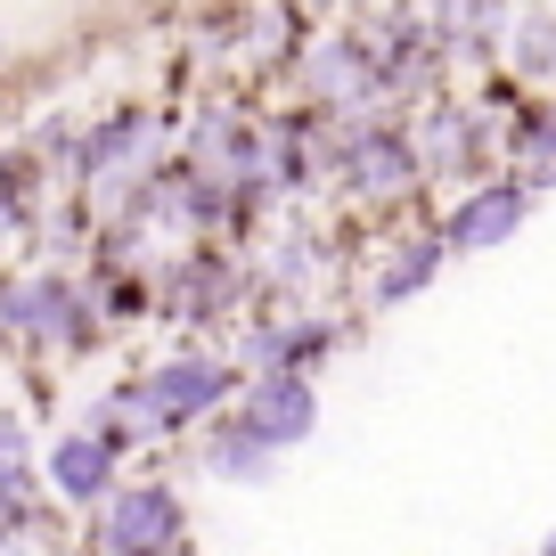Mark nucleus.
<instances>
[{
    "label": "nucleus",
    "instance_id": "obj_6",
    "mask_svg": "<svg viewBox=\"0 0 556 556\" xmlns=\"http://www.w3.org/2000/svg\"><path fill=\"white\" fill-rule=\"evenodd\" d=\"M344 173H352L361 197H393V189H409L417 156H409V139H401V131H361L344 148Z\"/></svg>",
    "mask_w": 556,
    "mask_h": 556
},
{
    "label": "nucleus",
    "instance_id": "obj_10",
    "mask_svg": "<svg viewBox=\"0 0 556 556\" xmlns=\"http://www.w3.org/2000/svg\"><path fill=\"white\" fill-rule=\"evenodd\" d=\"M17 475H25V426L0 417V483H17Z\"/></svg>",
    "mask_w": 556,
    "mask_h": 556
},
{
    "label": "nucleus",
    "instance_id": "obj_9",
    "mask_svg": "<svg viewBox=\"0 0 556 556\" xmlns=\"http://www.w3.org/2000/svg\"><path fill=\"white\" fill-rule=\"evenodd\" d=\"M434 270H442V245L426 238V245H409V254H401L393 270H384V287H377V295H384V303H401V295H417V287H426Z\"/></svg>",
    "mask_w": 556,
    "mask_h": 556
},
{
    "label": "nucleus",
    "instance_id": "obj_2",
    "mask_svg": "<svg viewBox=\"0 0 556 556\" xmlns=\"http://www.w3.org/2000/svg\"><path fill=\"white\" fill-rule=\"evenodd\" d=\"M106 556H173L189 540V516L164 483H131V491H106V516H99Z\"/></svg>",
    "mask_w": 556,
    "mask_h": 556
},
{
    "label": "nucleus",
    "instance_id": "obj_11",
    "mask_svg": "<svg viewBox=\"0 0 556 556\" xmlns=\"http://www.w3.org/2000/svg\"><path fill=\"white\" fill-rule=\"evenodd\" d=\"M532 139H540V148H548V156H556V115H548V123H540V131H532Z\"/></svg>",
    "mask_w": 556,
    "mask_h": 556
},
{
    "label": "nucleus",
    "instance_id": "obj_5",
    "mask_svg": "<svg viewBox=\"0 0 556 556\" xmlns=\"http://www.w3.org/2000/svg\"><path fill=\"white\" fill-rule=\"evenodd\" d=\"M50 491L74 500V507L106 500V491H115V442L106 434H58L50 442Z\"/></svg>",
    "mask_w": 556,
    "mask_h": 556
},
{
    "label": "nucleus",
    "instance_id": "obj_3",
    "mask_svg": "<svg viewBox=\"0 0 556 556\" xmlns=\"http://www.w3.org/2000/svg\"><path fill=\"white\" fill-rule=\"evenodd\" d=\"M245 426H254L270 451H295V442H312V426H319L312 377H295V368H270V377H254V384H245Z\"/></svg>",
    "mask_w": 556,
    "mask_h": 556
},
{
    "label": "nucleus",
    "instance_id": "obj_13",
    "mask_svg": "<svg viewBox=\"0 0 556 556\" xmlns=\"http://www.w3.org/2000/svg\"><path fill=\"white\" fill-rule=\"evenodd\" d=\"M540 556H556V532H548V548H540Z\"/></svg>",
    "mask_w": 556,
    "mask_h": 556
},
{
    "label": "nucleus",
    "instance_id": "obj_8",
    "mask_svg": "<svg viewBox=\"0 0 556 556\" xmlns=\"http://www.w3.org/2000/svg\"><path fill=\"white\" fill-rule=\"evenodd\" d=\"M205 475H222V483H270V475H278V451L238 417V426H222V434L205 442Z\"/></svg>",
    "mask_w": 556,
    "mask_h": 556
},
{
    "label": "nucleus",
    "instance_id": "obj_1",
    "mask_svg": "<svg viewBox=\"0 0 556 556\" xmlns=\"http://www.w3.org/2000/svg\"><path fill=\"white\" fill-rule=\"evenodd\" d=\"M229 393H238V368H229V361L180 352V361H164L148 384H131V409L156 417V426H197V417H213Z\"/></svg>",
    "mask_w": 556,
    "mask_h": 556
},
{
    "label": "nucleus",
    "instance_id": "obj_4",
    "mask_svg": "<svg viewBox=\"0 0 556 556\" xmlns=\"http://www.w3.org/2000/svg\"><path fill=\"white\" fill-rule=\"evenodd\" d=\"M523 205L532 197L516 189V180H483V189H467L451 205V222H442V245H458V254H491V245H507L523 229Z\"/></svg>",
    "mask_w": 556,
    "mask_h": 556
},
{
    "label": "nucleus",
    "instance_id": "obj_7",
    "mask_svg": "<svg viewBox=\"0 0 556 556\" xmlns=\"http://www.w3.org/2000/svg\"><path fill=\"white\" fill-rule=\"evenodd\" d=\"M17 319L41 336V344H90V312H83V295H74L66 278H34L25 303H17Z\"/></svg>",
    "mask_w": 556,
    "mask_h": 556
},
{
    "label": "nucleus",
    "instance_id": "obj_12",
    "mask_svg": "<svg viewBox=\"0 0 556 556\" xmlns=\"http://www.w3.org/2000/svg\"><path fill=\"white\" fill-rule=\"evenodd\" d=\"M0 556H25V540H0Z\"/></svg>",
    "mask_w": 556,
    "mask_h": 556
}]
</instances>
